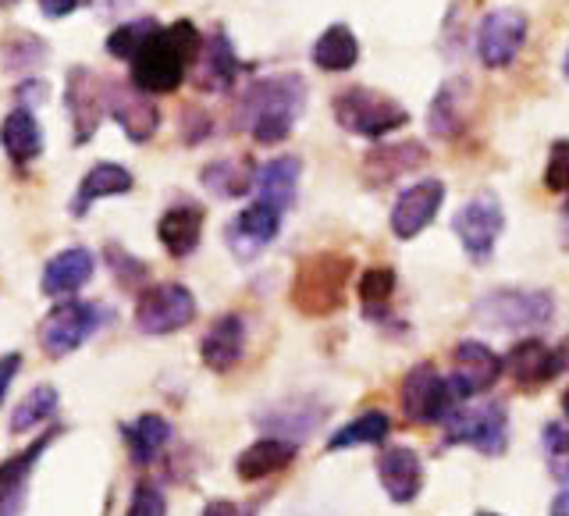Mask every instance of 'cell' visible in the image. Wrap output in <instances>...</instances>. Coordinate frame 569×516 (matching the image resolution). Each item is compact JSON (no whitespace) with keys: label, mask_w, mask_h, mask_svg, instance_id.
Here are the masks:
<instances>
[{"label":"cell","mask_w":569,"mask_h":516,"mask_svg":"<svg viewBox=\"0 0 569 516\" xmlns=\"http://www.w3.org/2000/svg\"><path fill=\"white\" fill-rule=\"evenodd\" d=\"M477 516H498V513H488V509H480Z\"/></svg>","instance_id":"obj_47"},{"label":"cell","mask_w":569,"mask_h":516,"mask_svg":"<svg viewBox=\"0 0 569 516\" xmlns=\"http://www.w3.org/2000/svg\"><path fill=\"white\" fill-rule=\"evenodd\" d=\"M548 516H569V485H562V492L551 498Z\"/></svg>","instance_id":"obj_44"},{"label":"cell","mask_w":569,"mask_h":516,"mask_svg":"<svg viewBox=\"0 0 569 516\" xmlns=\"http://www.w3.org/2000/svg\"><path fill=\"white\" fill-rule=\"evenodd\" d=\"M423 165H427V150L420 142H399V147H373L363 157V175L370 178V186H385L391 178L417 171Z\"/></svg>","instance_id":"obj_29"},{"label":"cell","mask_w":569,"mask_h":516,"mask_svg":"<svg viewBox=\"0 0 569 516\" xmlns=\"http://www.w3.org/2000/svg\"><path fill=\"white\" fill-rule=\"evenodd\" d=\"M124 516H168L164 492H160L157 485H150V480H139L132 498H129V509H124Z\"/></svg>","instance_id":"obj_38"},{"label":"cell","mask_w":569,"mask_h":516,"mask_svg":"<svg viewBox=\"0 0 569 516\" xmlns=\"http://www.w3.org/2000/svg\"><path fill=\"white\" fill-rule=\"evenodd\" d=\"M331 115L346 132L363 136V139H381L409 121V111L399 100H391L381 89H367V86L342 89V93L331 100Z\"/></svg>","instance_id":"obj_4"},{"label":"cell","mask_w":569,"mask_h":516,"mask_svg":"<svg viewBox=\"0 0 569 516\" xmlns=\"http://www.w3.org/2000/svg\"><path fill=\"white\" fill-rule=\"evenodd\" d=\"M4 150L18 168H29L43 153V129L32 115V107H14L4 118Z\"/></svg>","instance_id":"obj_31"},{"label":"cell","mask_w":569,"mask_h":516,"mask_svg":"<svg viewBox=\"0 0 569 516\" xmlns=\"http://www.w3.org/2000/svg\"><path fill=\"white\" fill-rule=\"evenodd\" d=\"M545 186L551 192H566L569 196V139L551 142L548 165H545Z\"/></svg>","instance_id":"obj_39"},{"label":"cell","mask_w":569,"mask_h":516,"mask_svg":"<svg viewBox=\"0 0 569 516\" xmlns=\"http://www.w3.org/2000/svg\"><path fill=\"white\" fill-rule=\"evenodd\" d=\"M281 218L284 210L267 204V200H253L249 207H242L236 218L228 221L224 228V242L231 249V257L236 260H253L263 246H271L278 228H281Z\"/></svg>","instance_id":"obj_13"},{"label":"cell","mask_w":569,"mask_h":516,"mask_svg":"<svg viewBox=\"0 0 569 516\" xmlns=\"http://www.w3.org/2000/svg\"><path fill=\"white\" fill-rule=\"evenodd\" d=\"M89 4H93V0H40V11L47 18H68V14H76Z\"/></svg>","instance_id":"obj_41"},{"label":"cell","mask_w":569,"mask_h":516,"mask_svg":"<svg viewBox=\"0 0 569 516\" xmlns=\"http://www.w3.org/2000/svg\"><path fill=\"white\" fill-rule=\"evenodd\" d=\"M569 367V349L566 346H548L541 338H523L516 343L506 356V374L520 388H545L551 378Z\"/></svg>","instance_id":"obj_15"},{"label":"cell","mask_w":569,"mask_h":516,"mask_svg":"<svg viewBox=\"0 0 569 516\" xmlns=\"http://www.w3.org/2000/svg\"><path fill=\"white\" fill-rule=\"evenodd\" d=\"M246 353V320L239 314H221L200 338V360L213 374H228Z\"/></svg>","instance_id":"obj_19"},{"label":"cell","mask_w":569,"mask_h":516,"mask_svg":"<svg viewBox=\"0 0 569 516\" xmlns=\"http://www.w3.org/2000/svg\"><path fill=\"white\" fill-rule=\"evenodd\" d=\"M562 76L569 79V50H566V58H562Z\"/></svg>","instance_id":"obj_46"},{"label":"cell","mask_w":569,"mask_h":516,"mask_svg":"<svg viewBox=\"0 0 569 516\" xmlns=\"http://www.w3.org/2000/svg\"><path fill=\"white\" fill-rule=\"evenodd\" d=\"M506 374V356H498L491 346L477 343V338H462L452 349V396L456 403H467L480 391H488L498 385V378Z\"/></svg>","instance_id":"obj_12"},{"label":"cell","mask_w":569,"mask_h":516,"mask_svg":"<svg viewBox=\"0 0 569 516\" xmlns=\"http://www.w3.org/2000/svg\"><path fill=\"white\" fill-rule=\"evenodd\" d=\"M58 403H61L58 388H53V385H36L29 396L11 409L8 431L11 435H26V431H32V427L47 424L53 414H58Z\"/></svg>","instance_id":"obj_33"},{"label":"cell","mask_w":569,"mask_h":516,"mask_svg":"<svg viewBox=\"0 0 569 516\" xmlns=\"http://www.w3.org/2000/svg\"><path fill=\"white\" fill-rule=\"evenodd\" d=\"M242 71V61L231 50V40L224 32H213L210 40L203 43L200 61H196V82L207 93H224V89L236 86V76Z\"/></svg>","instance_id":"obj_25"},{"label":"cell","mask_w":569,"mask_h":516,"mask_svg":"<svg viewBox=\"0 0 569 516\" xmlns=\"http://www.w3.org/2000/svg\"><path fill=\"white\" fill-rule=\"evenodd\" d=\"M107 320V310L100 302L89 299H64L58 302L43 320H40V349L50 360H61V356L82 349L89 338H93Z\"/></svg>","instance_id":"obj_5"},{"label":"cell","mask_w":569,"mask_h":516,"mask_svg":"<svg viewBox=\"0 0 569 516\" xmlns=\"http://www.w3.org/2000/svg\"><path fill=\"white\" fill-rule=\"evenodd\" d=\"M477 320L498 331L541 328L556 314V299L541 289H495L473 307Z\"/></svg>","instance_id":"obj_7"},{"label":"cell","mask_w":569,"mask_h":516,"mask_svg":"<svg viewBox=\"0 0 569 516\" xmlns=\"http://www.w3.org/2000/svg\"><path fill=\"white\" fill-rule=\"evenodd\" d=\"M452 231L473 264H488L495 257L498 239H502V231H506V210L498 204V196L488 189L470 196V200L456 210Z\"/></svg>","instance_id":"obj_8"},{"label":"cell","mask_w":569,"mask_h":516,"mask_svg":"<svg viewBox=\"0 0 569 516\" xmlns=\"http://www.w3.org/2000/svg\"><path fill=\"white\" fill-rule=\"evenodd\" d=\"M18 367H22V353H4V364H0V391H4V396L11 391Z\"/></svg>","instance_id":"obj_42"},{"label":"cell","mask_w":569,"mask_h":516,"mask_svg":"<svg viewBox=\"0 0 569 516\" xmlns=\"http://www.w3.org/2000/svg\"><path fill=\"white\" fill-rule=\"evenodd\" d=\"M296 441L292 438H281V435H267L253 445H246L236 459V474L246 485H260V480L281 474L284 467H292L296 459Z\"/></svg>","instance_id":"obj_20"},{"label":"cell","mask_w":569,"mask_h":516,"mask_svg":"<svg viewBox=\"0 0 569 516\" xmlns=\"http://www.w3.org/2000/svg\"><path fill=\"white\" fill-rule=\"evenodd\" d=\"M200 236H203V207L178 204V207L160 214L157 239H160V246L168 249V257L186 260L192 249L200 246Z\"/></svg>","instance_id":"obj_23"},{"label":"cell","mask_w":569,"mask_h":516,"mask_svg":"<svg viewBox=\"0 0 569 516\" xmlns=\"http://www.w3.org/2000/svg\"><path fill=\"white\" fill-rule=\"evenodd\" d=\"M302 107H307V86H302L299 76H267L246 89L239 103V121L257 142L271 147V142L292 136Z\"/></svg>","instance_id":"obj_2"},{"label":"cell","mask_w":569,"mask_h":516,"mask_svg":"<svg viewBox=\"0 0 569 516\" xmlns=\"http://www.w3.org/2000/svg\"><path fill=\"white\" fill-rule=\"evenodd\" d=\"M445 445H470L480 456H502L509 449V414L502 403L456 406L445 417Z\"/></svg>","instance_id":"obj_6"},{"label":"cell","mask_w":569,"mask_h":516,"mask_svg":"<svg viewBox=\"0 0 569 516\" xmlns=\"http://www.w3.org/2000/svg\"><path fill=\"white\" fill-rule=\"evenodd\" d=\"M196 320V296L182 281H160L136 299V328L142 335H174Z\"/></svg>","instance_id":"obj_9"},{"label":"cell","mask_w":569,"mask_h":516,"mask_svg":"<svg viewBox=\"0 0 569 516\" xmlns=\"http://www.w3.org/2000/svg\"><path fill=\"white\" fill-rule=\"evenodd\" d=\"M107 264H111L118 285H124V289H136V285L147 278V267H142V260H136L132 254H124L121 246H107Z\"/></svg>","instance_id":"obj_40"},{"label":"cell","mask_w":569,"mask_h":516,"mask_svg":"<svg viewBox=\"0 0 569 516\" xmlns=\"http://www.w3.org/2000/svg\"><path fill=\"white\" fill-rule=\"evenodd\" d=\"M541 449H545L548 474L556 477L559 485H569V431H566L562 424H545Z\"/></svg>","instance_id":"obj_37"},{"label":"cell","mask_w":569,"mask_h":516,"mask_svg":"<svg viewBox=\"0 0 569 516\" xmlns=\"http://www.w3.org/2000/svg\"><path fill=\"white\" fill-rule=\"evenodd\" d=\"M200 178L207 192L221 196V200H236V196L257 189V165L253 157H218L203 165Z\"/></svg>","instance_id":"obj_27"},{"label":"cell","mask_w":569,"mask_h":516,"mask_svg":"<svg viewBox=\"0 0 569 516\" xmlns=\"http://www.w3.org/2000/svg\"><path fill=\"white\" fill-rule=\"evenodd\" d=\"M160 32V26L153 22V18H136V22H124V26H118L111 36H107V53L111 58H118V61H132L136 53L147 47L153 36Z\"/></svg>","instance_id":"obj_35"},{"label":"cell","mask_w":569,"mask_h":516,"mask_svg":"<svg viewBox=\"0 0 569 516\" xmlns=\"http://www.w3.org/2000/svg\"><path fill=\"white\" fill-rule=\"evenodd\" d=\"M299 178H302V160L292 153L271 157L267 165L257 168V200H267L281 210H289L296 204L299 192Z\"/></svg>","instance_id":"obj_26"},{"label":"cell","mask_w":569,"mask_h":516,"mask_svg":"<svg viewBox=\"0 0 569 516\" xmlns=\"http://www.w3.org/2000/svg\"><path fill=\"white\" fill-rule=\"evenodd\" d=\"M200 516H236V503H228V498H210Z\"/></svg>","instance_id":"obj_43"},{"label":"cell","mask_w":569,"mask_h":516,"mask_svg":"<svg viewBox=\"0 0 569 516\" xmlns=\"http://www.w3.org/2000/svg\"><path fill=\"white\" fill-rule=\"evenodd\" d=\"M566 214H569V196H566Z\"/></svg>","instance_id":"obj_49"},{"label":"cell","mask_w":569,"mask_h":516,"mask_svg":"<svg viewBox=\"0 0 569 516\" xmlns=\"http://www.w3.org/2000/svg\"><path fill=\"white\" fill-rule=\"evenodd\" d=\"M445 204V186L441 178H420V182H413L409 189H402L396 196V207H391V236L409 242L417 239L420 231L431 225L438 218V210Z\"/></svg>","instance_id":"obj_14"},{"label":"cell","mask_w":569,"mask_h":516,"mask_svg":"<svg viewBox=\"0 0 569 516\" xmlns=\"http://www.w3.org/2000/svg\"><path fill=\"white\" fill-rule=\"evenodd\" d=\"M121 438L124 445H129V456L132 463H139V467H147V463H153L160 453L168 449L171 441V424L160 417V414H139L136 420L121 424Z\"/></svg>","instance_id":"obj_30"},{"label":"cell","mask_w":569,"mask_h":516,"mask_svg":"<svg viewBox=\"0 0 569 516\" xmlns=\"http://www.w3.org/2000/svg\"><path fill=\"white\" fill-rule=\"evenodd\" d=\"M107 115L118 121V129L132 142H150L160 129V111L142 89H129L118 82H107Z\"/></svg>","instance_id":"obj_17"},{"label":"cell","mask_w":569,"mask_h":516,"mask_svg":"<svg viewBox=\"0 0 569 516\" xmlns=\"http://www.w3.org/2000/svg\"><path fill=\"white\" fill-rule=\"evenodd\" d=\"M0 4H4V8H11V4H14V0H0Z\"/></svg>","instance_id":"obj_48"},{"label":"cell","mask_w":569,"mask_h":516,"mask_svg":"<svg viewBox=\"0 0 569 516\" xmlns=\"http://www.w3.org/2000/svg\"><path fill=\"white\" fill-rule=\"evenodd\" d=\"M64 103H68L71 125H76V142L82 147V142L97 136L100 121L107 115V82L97 79L89 68H71Z\"/></svg>","instance_id":"obj_16"},{"label":"cell","mask_w":569,"mask_h":516,"mask_svg":"<svg viewBox=\"0 0 569 516\" xmlns=\"http://www.w3.org/2000/svg\"><path fill=\"white\" fill-rule=\"evenodd\" d=\"M399 403L406 420L413 424H445V417L459 406L452 396V381L435 364H417L409 367L399 388Z\"/></svg>","instance_id":"obj_10"},{"label":"cell","mask_w":569,"mask_h":516,"mask_svg":"<svg viewBox=\"0 0 569 516\" xmlns=\"http://www.w3.org/2000/svg\"><path fill=\"white\" fill-rule=\"evenodd\" d=\"M527 14L520 8H495L485 14V22H480V32H477V58L485 68L491 71H502L509 68L516 58H520V50L527 43Z\"/></svg>","instance_id":"obj_11"},{"label":"cell","mask_w":569,"mask_h":516,"mask_svg":"<svg viewBox=\"0 0 569 516\" xmlns=\"http://www.w3.org/2000/svg\"><path fill=\"white\" fill-rule=\"evenodd\" d=\"M391 435V417L381 414V409H367L356 420H349L346 427L328 438V453L335 449H352V445H381Z\"/></svg>","instance_id":"obj_34"},{"label":"cell","mask_w":569,"mask_h":516,"mask_svg":"<svg viewBox=\"0 0 569 516\" xmlns=\"http://www.w3.org/2000/svg\"><path fill=\"white\" fill-rule=\"evenodd\" d=\"M470 121V82L449 79L431 100V115H427V129L438 139H456Z\"/></svg>","instance_id":"obj_22"},{"label":"cell","mask_w":569,"mask_h":516,"mask_svg":"<svg viewBox=\"0 0 569 516\" xmlns=\"http://www.w3.org/2000/svg\"><path fill=\"white\" fill-rule=\"evenodd\" d=\"M378 480L396 506L413 503V498L423 492V463H420L417 449H409V445L385 449L378 456Z\"/></svg>","instance_id":"obj_18"},{"label":"cell","mask_w":569,"mask_h":516,"mask_svg":"<svg viewBox=\"0 0 569 516\" xmlns=\"http://www.w3.org/2000/svg\"><path fill=\"white\" fill-rule=\"evenodd\" d=\"M97 271V260L89 254L86 246H68L61 254H53L43 267V278H40V292L43 296H71L79 292L82 285L93 278Z\"/></svg>","instance_id":"obj_21"},{"label":"cell","mask_w":569,"mask_h":516,"mask_svg":"<svg viewBox=\"0 0 569 516\" xmlns=\"http://www.w3.org/2000/svg\"><path fill=\"white\" fill-rule=\"evenodd\" d=\"M310 58L320 71H349L356 61H360V43H356L349 26L338 22V26H328L317 36Z\"/></svg>","instance_id":"obj_32"},{"label":"cell","mask_w":569,"mask_h":516,"mask_svg":"<svg viewBox=\"0 0 569 516\" xmlns=\"http://www.w3.org/2000/svg\"><path fill=\"white\" fill-rule=\"evenodd\" d=\"M203 53V40L196 32L192 22L178 18L174 26L160 29L153 40L142 47L132 64V86L142 89V93L160 97V93H174L178 86L186 82V71L192 61H200Z\"/></svg>","instance_id":"obj_1"},{"label":"cell","mask_w":569,"mask_h":516,"mask_svg":"<svg viewBox=\"0 0 569 516\" xmlns=\"http://www.w3.org/2000/svg\"><path fill=\"white\" fill-rule=\"evenodd\" d=\"M396 271L391 267H367V275L360 278V299L367 314H381L388 307V299L396 296Z\"/></svg>","instance_id":"obj_36"},{"label":"cell","mask_w":569,"mask_h":516,"mask_svg":"<svg viewBox=\"0 0 569 516\" xmlns=\"http://www.w3.org/2000/svg\"><path fill=\"white\" fill-rule=\"evenodd\" d=\"M349 275H352V257L335 254V249H320V254L302 257L289 292L292 307L302 317H331L346 302Z\"/></svg>","instance_id":"obj_3"},{"label":"cell","mask_w":569,"mask_h":516,"mask_svg":"<svg viewBox=\"0 0 569 516\" xmlns=\"http://www.w3.org/2000/svg\"><path fill=\"white\" fill-rule=\"evenodd\" d=\"M325 417H328V406H313L310 399H289V403L263 409L257 424L263 431L281 435V438H302V435H310L317 424H325Z\"/></svg>","instance_id":"obj_28"},{"label":"cell","mask_w":569,"mask_h":516,"mask_svg":"<svg viewBox=\"0 0 569 516\" xmlns=\"http://www.w3.org/2000/svg\"><path fill=\"white\" fill-rule=\"evenodd\" d=\"M132 186H136V178L129 168L111 165V160H100V165H93L82 175L76 196H71V214L82 218V214H89V207H93L97 200H107V196H124V192H132Z\"/></svg>","instance_id":"obj_24"},{"label":"cell","mask_w":569,"mask_h":516,"mask_svg":"<svg viewBox=\"0 0 569 516\" xmlns=\"http://www.w3.org/2000/svg\"><path fill=\"white\" fill-rule=\"evenodd\" d=\"M562 414H566V420H569V388L562 391Z\"/></svg>","instance_id":"obj_45"}]
</instances>
